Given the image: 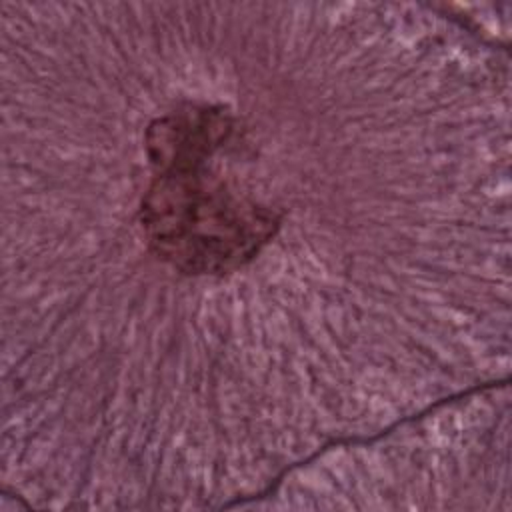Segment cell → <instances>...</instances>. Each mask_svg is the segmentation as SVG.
I'll return each instance as SVG.
<instances>
[{
  "label": "cell",
  "instance_id": "1",
  "mask_svg": "<svg viewBox=\"0 0 512 512\" xmlns=\"http://www.w3.org/2000/svg\"><path fill=\"white\" fill-rule=\"evenodd\" d=\"M228 132V116L208 106L168 114L148 128L156 174L142 200V226L156 254L188 274L248 262L278 226L272 210L236 198L206 168Z\"/></svg>",
  "mask_w": 512,
  "mask_h": 512
}]
</instances>
